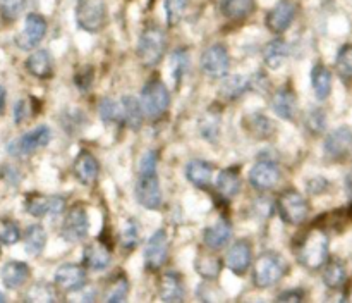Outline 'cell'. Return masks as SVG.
<instances>
[{"instance_id":"23","label":"cell","mask_w":352,"mask_h":303,"mask_svg":"<svg viewBox=\"0 0 352 303\" xmlns=\"http://www.w3.org/2000/svg\"><path fill=\"white\" fill-rule=\"evenodd\" d=\"M110 260H112V253H110L109 247L100 241L88 244L85 250V264L88 265L91 271H103L109 267Z\"/></svg>"},{"instance_id":"40","label":"cell","mask_w":352,"mask_h":303,"mask_svg":"<svg viewBox=\"0 0 352 303\" xmlns=\"http://www.w3.org/2000/svg\"><path fill=\"white\" fill-rule=\"evenodd\" d=\"M170 67L175 81L181 83V79L184 78V74L188 72L189 67V54L186 48H179V50H175L174 54H172Z\"/></svg>"},{"instance_id":"34","label":"cell","mask_w":352,"mask_h":303,"mask_svg":"<svg viewBox=\"0 0 352 303\" xmlns=\"http://www.w3.org/2000/svg\"><path fill=\"white\" fill-rule=\"evenodd\" d=\"M122 103V114H124V124L131 126L133 129H140L141 123H143V107L141 102H138L134 96H124L120 100Z\"/></svg>"},{"instance_id":"18","label":"cell","mask_w":352,"mask_h":303,"mask_svg":"<svg viewBox=\"0 0 352 303\" xmlns=\"http://www.w3.org/2000/svg\"><path fill=\"white\" fill-rule=\"evenodd\" d=\"M227 265L234 274H244L253 262V247L248 240H239L230 247L226 258Z\"/></svg>"},{"instance_id":"16","label":"cell","mask_w":352,"mask_h":303,"mask_svg":"<svg viewBox=\"0 0 352 303\" xmlns=\"http://www.w3.org/2000/svg\"><path fill=\"white\" fill-rule=\"evenodd\" d=\"M24 207H26V212L34 217H43L47 213L58 216L64 210L65 200L62 196H43L33 193V195H28Z\"/></svg>"},{"instance_id":"33","label":"cell","mask_w":352,"mask_h":303,"mask_svg":"<svg viewBox=\"0 0 352 303\" xmlns=\"http://www.w3.org/2000/svg\"><path fill=\"white\" fill-rule=\"evenodd\" d=\"M195 267L201 278L217 279L222 271V260L213 253H199L196 257Z\"/></svg>"},{"instance_id":"21","label":"cell","mask_w":352,"mask_h":303,"mask_svg":"<svg viewBox=\"0 0 352 303\" xmlns=\"http://www.w3.org/2000/svg\"><path fill=\"white\" fill-rule=\"evenodd\" d=\"M230 236H232V226L227 219H219L213 226L206 227L203 231V241L212 250H219V248L226 247L229 243Z\"/></svg>"},{"instance_id":"27","label":"cell","mask_w":352,"mask_h":303,"mask_svg":"<svg viewBox=\"0 0 352 303\" xmlns=\"http://www.w3.org/2000/svg\"><path fill=\"white\" fill-rule=\"evenodd\" d=\"M186 176H188L189 181L192 182L198 188H206V186L212 182V176H213V167L212 164L205 160H191L186 167Z\"/></svg>"},{"instance_id":"29","label":"cell","mask_w":352,"mask_h":303,"mask_svg":"<svg viewBox=\"0 0 352 303\" xmlns=\"http://www.w3.org/2000/svg\"><path fill=\"white\" fill-rule=\"evenodd\" d=\"M289 54L287 41L282 40V38H275V40L268 41V45L263 50V59L265 64L270 69H278L285 62Z\"/></svg>"},{"instance_id":"2","label":"cell","mask_w":352,"mask_h":303,"mask_svg":"<svg viewBox=\"0 0 352 303\" xmlns=\"http://www.w3.org/2000/svg\"><path fill=\"white\" fill-rule=\"evenodd\" d=\"M287 271V262H285V258L280 253H277V251H265V253L258 257L256 264H254V284L258 288H270V286L277 284Z\"/></svg>"},{"instance_id":"31","label":"cell","mask_w":352,"mask_h":303,"mask_svg":"<svg viewBox=\"0 0 352 303\" xmlns=\"http://www.w3.org/2000/svg\"><path fill=\"white\" fill-rule=\"evenodd\" d=\"M244 129L250 131L254 138H270L275 131V124L268 119L267 116L261 114H251V116L244 117Z\"/></svg>"},{"instance_id":"5","label":"cell","mask_w":352,"mask_h":303,"mask_svg":"<svg viewBox=\"0 0 352 303\" xmlns=\"http://www.w3.org/2000/svg\"><path fill=\"white\" fill-rule=\"evenodd\" d=\"M76 21L86 33H98L107 23L105 0H78Z\"/></svg>"},{"instance_id":"26","label":"cell","mask_w":352,"mask_h":303,"mask_svg":"<svg viewBox=\"0 0 352 303\" xmlns=\"http://www.w3.org/2000/svg\"><path fill=\"white\" fill-rule=\"evenodd\" d=\"M26 69L33 76L40 79L50 78L54 72V64H52V57L47 50H36L28 57Z\"/></svg>"},{"instance_id":"6","label":"cell","mask_w":352,"mask_h":303,"mask_svg":"<svg viewBox=\"0 0 352 303\" xmlns=\"http://www.w3.org/2000/svg\"><path fill=\"white\" fill-rule=\"evenodd\" d=\"M277 209L284 222L298 226L308 219L309 203L305 196L296 189H285L277 200Z\"/></svg>"},{"instance_id":"48","label":"cell","mask_w":352,"mask_h":303,"mask_svg":"<svg viewBox=\"0 0 352 303\" xmlns=\"http://www.w3.org/2000/svg\"><path fill=\"white\" fill-rule=\"evenodd\" d=\"M157 172V154L146 152L140 162V174H153Z\"/></svg>"},{"instance_id":"3","label":"cell","mask_w":352,"mask_h":303,"mask_svg":"<svg viewBox=\"0 0 352 303\" xmlns=\"http://www.w3.org/2000/svg\"><path fill=\"white\" fill-rule=\"evenodd\" d=\"M167 48V34L162 28L151 26L143 31L138 43V57L146 67H155L162 61Z\"/></svg>"},{"instance_id":"55","label":"cell","mask_w":352,"mask_h":303,"mask_svg":"<svg viewBox=\"0 0 352 303\" xmlns=\"http://www.w3.org/2000/svg\"><path fill=\"white\" fill-rule=\"evenodd\" d=\"M6 300H7V298H6V296H3V295H2V293H0V303H2V302H6Z\"/></svg>"},{"instance_id":"37","label":"cell","mask_w":352,"mask_h":303,"mask_svg":"<svg viewBox=\"0 0 352 303\" xmlns=\"http://www.w3.org/2000/svg\"><path fill=\"white\" fill-rule=\"evenodd\" d=\"M98 110H100V116H102V119L105 121V123H113V124L124 123L122 103H120V100L117 102V100H112V98H103L102 102H100Z\"/></svg>"},{"instance_id":"24","label":"cell","mask_w":352,"mask_h":303,"mask_svg":"<svg viewBox=\"0 0 352 303\" xmlns=\"http://www.w3.org/2000/svg\"><path fill=\"white\" fill-rule=\"evenodd\" d=\"M160 298L164 302H182L184 300V284L181 275L167 272L160 281Z\"/></svg>"},{"instance_id":"35","label":"cell","mask_w":352,"mask_h":303,"mask_svg":"<svg viewBox=\"0 0 352 303\" xmlns=\"http://www.w3.org/2000/svg\"><path fill=\"white\" fill-rule=\"evenodd\" d=\"M347 271L346 265L340 260H332L325 264V271H323V282L329 286L330 289H339L340 286L346 282Z\"/></svg>"},{"instance_id":"42","label":"cell","mask_w":352,"mask_h":303,"mask_svg":"<svg viewBox=\"0 0 352 303\" xmlns=\"http://www.w3.org/2000/svg\"><path fill=\"white\" fill-rule=\"evenodd\" d=\"M188 7V0H165V12H167L168 26H177Z\"/></svg>"},{"instance_id":"19","label":"cell","mask_w":352,"mask_h":303,"mask_svg":"<svg viewBox=\"0 0 352 303\" xmlns=\"http://www.w3.org/2000/svg\"><path fill=\"white\" fill-rule=\"evenodd\" d=\"M74 176L82 185H93L98 179L100 164L89 152H81L74 160Z\"/></svg>"},{"instance_id":"51","label":"cell","mask_w":352,"mask_h":303,"mask_svg":"<svg viewBox=\"0 0 352 303\" xmlns=\"http://www.w3.org/2000/svg\"><path fill=\"white\" fill-rule=\"evenodd\" d=\"M26 116H28L26 102L21 100V102L16 103V109H14V119H16V123H23V121L26 119Z\"/></svg>"},{"instance_id":"1","label":"cell","mask_w":352,"mask_h":303,"mask_svg":"<svg viewBox=\"0 0 352 303\" xmlns=\"http://www.w3.org/2000/svg\"><path fill=\"white\" fill-rule=\"evenodd\" d=\"M329 248L330 240L325 229L318 226L311 227L299 240V247L296 250L299 264L309 271H318V269L325 267V264L329 262Z\"/></svg>"},{"instance_id":"49","label":"cell","mask_w":352,"mask_h":303,"mask_svg":"<svg viewBox=\"0 0 352 303\" xmlns=\"http://www.w3.org/2000/svg\"><path fill=\"white\" fill-rule=\"evenodd\" d=\"M93 83V69L86 67L76 74V85L79 90H88Z\"/></svg>"},{"instance_id":"7","label":"cell","mask_w":352,"mask_h":303,"mask_svg":"<svg viewBox=\"0 0 352 303\" xmlns=\"http://www.w3.org/2000/svg\"><path fill=\"white\" fill-rule=\"evenodd\" d=\"M89 231V219L88 212H86L85 205H74L69 209L67 216H65L64 224H62L60 234L65 241L69 243H79L88 236Z\"/></svg>"},{"instance_id":"12","label":"cell","mask_w":352,"mask_h":303,"mask_svg":"<svg viewBox=\"0 0 352 303\" xmlns=\"http://www.w3.org/2000/svg\"><path fill=\"white\" fill-rule=\"evenodd\" d=\"M278 179H280V169H278V165L274 160H267V158L256 162L250 172L251 185L258 191H268V189H272L277 185Z\"/></svg>"},{"instance_id":"52","label":"cell","mask_w":352,"mask_h":303,"mask_svg":"<svg viewBox=\"0 0 352 303\" xmlns=\"http://www.w3.org/2000/svg\"><path fill=\"white\" fill-rule=\"evenodd\" d=\"M327 185H329V182H327V179L318 178V179H311V182H309L308 188L311 193H322L323 189L327 188Z\"/></svg>"},{"instance_id":"41","label":"cell","mask_w":352,"mask_h":303,"mask_svg":"<svg viewBox=\"0 0 352 303\" xmlns=\"http://www.w3.org/2000/svg\"><path fill=\"white\" fill-rule=\"evenodd\" d=\"M336 67L344 79L352 78V43L344 45L336 59Z\"/></svg>"},{"instance_id":"50","label":"cell","mask_w":352,"mask_h":303,"mask_svg":"<svg viewBox=\"0 0 352 303\" xmlns=\"http://www.w3.org/2000/svg\"><path fill=\"white\" fill-rule=\"evenodd\" d=\"M302 298H305L302 289H289L278 296V302H301Z\"/></svg>"},{"instance_id":"54","label":"cell","mask_w":352,"mask_h":303,"mask_svg":"<svg viewBox=\"0 0 352 303\" xmlns=\"http://www.w3.org/2000/svg\"><path fill=\"white\" fill-rule=\"evenodd\" d=\"M3 109H6V90L0 86V114L3 112Z\"/></svg>"},{"instance_id":"46","label":"cell","mask_w":352,"mask_h":303,"mask_svg":"<svg viewBox=\"0 0 352 303\" xmlns=\"http://www.w3.org/2000/svg\"><path fill=\"white\" fill-rule=\"evenodd\" d=\"M21 238V231L14 220H0V241L6 244L17 243Z\"/></svg>"},{"instance_id":"32","label":"cell","mask_w":352,"mask_h":303,"mask_svg":"<svg viewBox=\"0 0 352 303\" xmlns=\"http://www.w3.org/2000/svg\"><path fill=\"white\" fill-rule=\"evenodd\" d=\"M45 244H47V233L40 224H33L24 233V248L31 257H36L43 251Z\"/></svg>"},{"instance_id":"25","label":"cell","mask_w":352,"mask_h":303,"mask_svg":"<svg viewBox=\"0 0 352 303\" xmlns=\"http://www.w3.org/2000/svg\"><path fill=\"white\" fill-rule=\"evenodd\" d=\"M241 189V176L237 169H223L217 178V191L222 198H234Z\"/></svg>"},{"instance_id":"10","label":"cell","mask_w":352,"mask_h":303,"mask_svg":"<svg viewBox=\"0 0 352 303\" xmlns=\"http://www.w3.org/2000/svg\"><path fill=\"white\" fill-rule=\"evenodd\" d=\"M136 198L144 209H160L162 188L160 181L157 178V172H153V174H140L136 182Z\"/></svg>"},{"instance_id":"28","label":"cell","mask_w":352,"mask_h":303,"mask_svg":"<svg viewBox=\"0 0 352 303\" xmlns=\"http://www.w3.org/2000/svg\"><path fill=\"white\" fill-rule=\"evenodd\" d=\"M311 85L318 100L329 98L332 92V72L323 64H316L311 71Z\"/></svg>"},{"instance_id":"17","label":"cell","mask_w":352,"mask_h":303,"mask_svg":"<svg viewBox=\"0 0 352 303\" xmlns=\"http://www.w3.org/2000/svg\"><path fill=\"white\" fill-rule=\"evenodd\" d=\"M47 34V21L40 14H28L26 21H24V31L23 36L19 38V47L21 48H30L36 47Z\"/></svg>"},{"instance_id":"4","label":"cell","mask_w":352,"mask_h":303,"mask_svg":"<svg viewBox=\"0 0 352 303\" xmlns=\"http://www.w3.org/2000/svg\"><path fill=\"white\" fill-rule=\"evenodd\" d=\"M141 107L144 116L150 119H158L170 107V93L160 79H150L141 92Z\"/></svg>"},{"instance_id":"47","label":"cell","mask_w":352,"mask_h":303,"mask_svg":"<svg viewBox=\"0 0 352 303\" xmlns=\"http://www.w3.org/2000/svg\"><path fill=\"white\" fill-rule=\"evenodd\" d=\"M219 133H220L219 119H217V117H206V119L201 123L203 136H205L208 141H215L217 136H219Z\"/></svg>"},{"instance_id":"44","label":"cell","mask_w":352,"mask_h":303,"mask_svg":"<svg viewBox=\"0 0 352 303\" xmlns=\"http://www.w3.org/2000/svg\"><path fill=\"white\" fill-rule=\"evenodd\" d=\"M306 127L311 133L320 134L325 131L327 127V116L322 109H311L306 114Z\"/></svg>"},{"instance_id":"36","label":"cell","mask_w":352,"mask_h":303,"mask_svg":"<svg viewBox=\"0 0 352 303\" xmlns=\"http://www.w3.org/2000/svg\"><path fill=\"white\" fill-rule=\"evenodd\" d=\"M254 10V0H222V12L230 19H244Z\"/></svg>"},{"instance_id":"11","label":"cell","mask_w":352,"mask_h":303,"mask_svg":"<svg viewBox=\"0 0 352 303\" xmlns=\"http://www.w3.org/2000/svg\"><path fill=\"white\" fill-rule=\"evenodd\" d=\"M298 14V2L296 0H280L267 16L268 30L274 33H284L296 19Z\"/></svg>"},{"instance_id":"45","label":"cell","mask_w":352,"mask_h":303,"mask_svg":"<svg viewBox=\"0 0 352 303\" xmlns=\"http://www.w3.org/2000/svg\"><path fill=\"white\" fill-rule=\"evenodd\" d=\"M26 0H0V14L6 21H16L23 12Z\"/></svg>"},{"instance_id":"8","label":"cell","mask_w":352,"mask_h":303,"mask_svg":"<svg viewBox=\"0 0 352 303\" xmlns=\"http://www.w3.org/2000/svg\"><path fill=\"white\" fill-rule=\"evenodd\" d=\"M52 138V131L48 126H38L34 129L28 131L21 138H17L14 143L9 145V152L12 155H31L40 148L47 147Z\"/></svg>"},{"instance_id":"15","label":"cell","mask_w":352,"mask_h":303,"mask_svg":"<svg viewBox=\"0 0 352 303\" xmlns=\"http://www.w3.org/2000/svg\"><path fill=\"white\" fill-rule=\"evenodd\" d=\"M86 281H88V275H86V271L82 265L64 264L55 272V284L67 293L85 288Z\"/></svg>"},{"instance_id":"53","label":"cell","mask_w":352,"mask_h":303,"mask_svg":"<svg viewBox=\"0 0 352 303\" xmlns=\"http://www.w3.org/2000/svg\"><path fill=\"white\" fill-rule=\"evenodd\" d=\"M346 191H347V195L352 198V171L347 174V178H346Z\"/></svg>"},{"instance_id":"30","label":"cell","mask_w":352,"mask_h":303,"mask_svg":"<svg viewBox=\"0 0 352 303\" xmlns=\"http://www.w3.org/2000/svg\"><path fill=\"white\" fill-rule=\"evenodd\" d=\"M250 86H251V81L246 78V76L234 74V76H229V78L223 79L219 93H220V96L226 100H237L239 96L244 95V92H248V90H250Z\"/></svg>"},{"instance_id":"14","label":"cell","mask_w":352,"mask_h":303,"mask_svg":"<svg viewBox=\"0 0 352 303\" xmlns=\"http://www.w3.org/2000/svg\"><path fill=\"white\" fill-rule=\"evenodd\" d=\"M325 154L333 160H342L352 152V129L347 126H340L333 129L332 133L327 136Z\"/></svg>"},{"instance_id":"20","label":"cell","mask_w":352,"mask_h":303,"mask_svg":"<svg viewBox=\"0 0 352 303\" xmlns=\"http://www.w3.org/2000/svg\"><path fill=\"white\" fill-rule=\"evenodd\" d=\"M272 107L278 117L285 121H294L296 114H298V100H296L294 92L287 86L277 90L272 98Z\"/></svg>"},{"instance_id":"9","label":"cell","mask_w":352,"mask_h":303,"mask_svg":"<svg viewBox=\"0 0 352 303\" xmlns=\"http://www.w3.org/2000/svg\"><path fill=\"white\" fill-rule=\"evenodd\" d=\"M229 52L223 45L215 43L206 48L201 55V69L210 78H223L229 72Z\"/></svg>"},{"instance_id":"22","label":"cell","mask_w":352,"mask_h":303,"mask_svg":"<svg viewBox=\"0 0 352 303\" xmlns=\"http://www.w3.org/2000/svg\"><path fill=\"white\" fill-rule=\"evenodd\" d=\"M30 278V267L21 260H10L2 269V281L6 288L17 289Z\"/></svg>"},{"instance_id":"43","label":"cell","mask_w":352,"mask_h":303,"mask_svg":"<svg viewBox=\"0 0 352 303\" xmlns=\"http://www.w3.org/2000/svg\"><path fill=\"white\" fill-rule=\"evenodd\" d=\"M138 241H140V226H138L136 220L129 219L126 226H124L122 233H120V243L127 250H133L138 244Z\"/></svg>"},{"instance_id":"38","label":"cell","mask_w":352,"mask_h":303,"mask_svg":"<svg viewBox=\"0 0 352 303\" xmlns=\"http://www.w3.org/2000/svg\"><path fill=\"white\" fill-rule=\"evenodd\" d=\"M127 291H129V282H127L126 275H117V278L112 279L110 284L107 286L105 302H124V300L127 298Z\"/></svg>"},{"instance_id":"39","label":"cell","mask_w":352,"mask_h":303,"mask_svg":"<svg viewBox=\"0 0 352 303\" xmlns=\"http://www.w3.org/2000/svg\"><path fill=\"white\" fill-rule=\"evenodd\" d=\"M26 300L33 303H50L55 302L57 296H55L54 286L48 284V282H36V284H33L30 288Z\"/></svg>"},{"instance_id":"13","label":"cell","mask_w":352,"mask_h":303,"mask_svg":"<svg viewBox=\"0 0 352 303\" xmlns=\"http://www.w3.org/2000/svg\"><path fill=\"white\" fill-rule=\"evenodd\" d=\"M168 257V240L164 229H158L153 236L148 240L144 248V264L150 271H158L165 264Z\"/></svg>"}]
</instances>
